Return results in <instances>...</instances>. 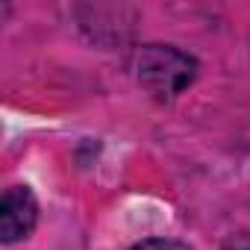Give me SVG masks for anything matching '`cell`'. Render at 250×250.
Segmentation results:
<instances>
[{
	"label": "cell",
	"mask_w": 250,
	"mask_h": 250,
	"mask_svg": "<svg viewBox=\"0 0 250 250\" xmlns=\"http://www.w3.org/2000/svg\"><path fill=\"white\" fill-rule=\"evenodd\" d=\"M139 83L156 100H174L197 77V59L174 44H145L136 56Z\"/></svg>",
	"instance_id": "1"
},
{
	"label": "cell",
	"mask_w": 250,
	"mask_h": 250,
	"mask_svg": "<svg viewBox=\"0 0 250 250\" xmlns=\"http://www.w3.org/2000/svg\"><path fill=\"white\" fill-rule=\"evenodd\" d=\"M39 221V200L30 186H9L0 200V238L15 244L33 232Z\"/></svg>",
	"instance_id": "2"
},
{
	"label": "cell",
	"mask_w": 250,
	"mask_h": 250,
	"mask_svg": "<svg viewBox=\"0 0 250 250\" xmlns=\"http://www.w3.org/2000/svg\"><path fill=\"white\" fill-rule=\"evenodd\" d=\"M133 250H188V247L183 241H174V238H145Z\"/></svg>",
	"instance_id": "3"
},
{
	"label": "cell",
	"mask_w": 250,
	"mask_h": 250,
	"mask_svg": "<svg viewBox=\"0 0 250 250\" xmlns=\"http://www.w3.org/2000/svg\"><path fill=\"white\" fill-rule=\"evenodd\" d=\"M221 250H250V232H235V235H229Z\"/></svg>",
	"instance_id": "4"
}]
</instances>
